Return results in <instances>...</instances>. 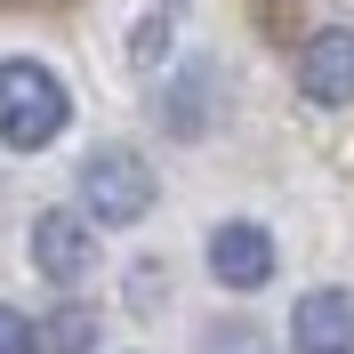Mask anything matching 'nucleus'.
<instances>
[{
	"instance_id": "nucleus-1",
	"label": "nucleus",
	"mask_w": 354,
	"mask_h": 354,
	"mask_svg": "<svg viewBox=\"0 0 354 354\" xmlns=\"http://www.w3.org/2000/svg\"><path fill=\"white\" fill-rule=\"evenodd\" d=\"M65 81L41 65V57H8L0 65V145L8 153H41L48 137L65 129Z\"/></svg>"
},
{
	"instance_id": "nucleus-2",
	"label": "nucleus",
	"mask_w": 354,
	"mask_h": 354,
	"mask_svg": "<svg viewBox=\"0 0 354 354\" xmlns=\"http://www.w3.org/2000/svg\"><path fill=\"white\" fill-rule=\"evenodd\" d=\"M73 194H81V209L97 225H137L153 209V161L129 153V145H97L81 161V177H73Z\"/></svg>"
},
{
	"instance_id": "nucleus-3",
	"label": "nucleus",
	"mask_w": 354,
	"mask_h": 354,
	"mask_svg": "<svg viewBox=\"0 0 354 354\" xmlns=\"http://www.w3.org/2000/svg\"><path fill=\"white\" fill-rule=\"evenodd\" d=\"M32 266H41L57 290L88 282V266H97V242H88V218H73V209H41L32 218Z\"/></svg>"
},
{
	"instance_id": "nucleus-4",
	"label": "nucleus",
	"mask_w": 354,
	"mask_h": 354,
	"mask_svg": "<svg viewBox=\"0 0 354 354\" xmlns=\"http://www.w3.org/2000/svg\"><path fill=\"white\" fill-rule=\"evenodd\" d=\"M298 88L314 105H354V32L346 24H322L298 57Z\"/></svg>"
},
{
	"instance_id": "nucleus-5",
	"label": "nucleus",
	"mask_w": 354,
	"mask_h": 354,
	"mask_svg": "<svg viewBox=\"0 0 354 354\" xmlns=\"http://www.w3.org/2000/svg\"><path fill=\"white\" fill-rule=\"evenodd\" d=\"M209 274H218L225 290H258L266 274H274V234L250 218H225L218 234H209Z\"/></svg>"
},
{
	"instance_id": "nucleus-6",
	"label": "nucleus",
	"mask_w": 354,
	"mask_h": 354,
	"mask_svg": "<svg viewBox=\"0 0 354 354\" xmlns=\"http://www.w3.org/2000/svg\"><path fill=\"white\" fill-rule=\"evenodd\" d=\"M290 346L298 354H354V298L346 290H306L290 314Z\"/></svg>"
},
{
	"instance_id": "nucleus-7",
	"label": "nucleus",
	"mask_w": 354,
	"mask_h": 354,
	"mask_svg": "<svg viewBox=\"0 0 354 354\" xmlns=\"http://www.w3.org/2000/svg\"><path fill=\"white\" fill-rule=\"evenodd\" d=\"M97 346V314L81 306V298H65V306L41 322V354H88Z\"/></svg>"
},
{
	"instance_id": "nucleus-8",
	"label": "nucleus",
	"mask_w": 354,
	"mask_h": 354,
	"mask_svg": "<svg viewBox=\"0 0 354 354\" xmlns=\"http://www.w3.org/2000/svg\"><path fill=\"white\" fill-rule=\"evenodd\" d=\"M0 354H41V322L17 306H0Z\"/></svg>"
}]
</instances>
